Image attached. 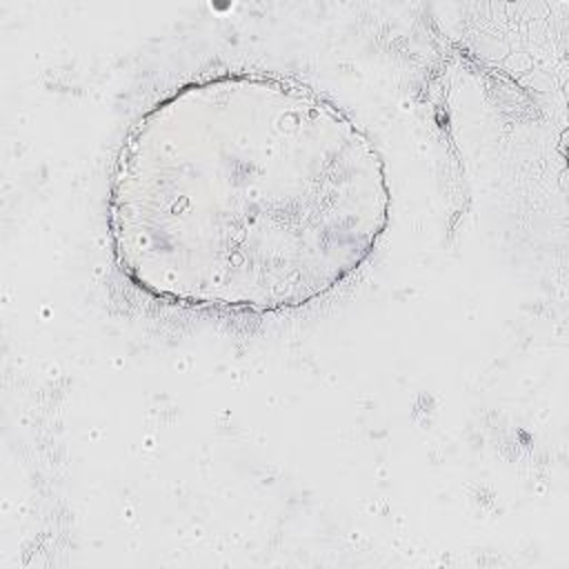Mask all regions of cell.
Here are the masks:
<instances>
[{"mask_svg":"<svg viewBox=\"0 0 569 569\" xmlns=\"http://www.w3.org/2000/svg\"><path fill=\"white\" fill-rule=\"evenodd\" d=\"M387 189L349 122L264 80H218L156 109L116 184L131 273L193 305L271 309L340 282L385 224Z\"/></svg>","mask_w":569,"mask_h":569,"instance_id":"6da1fadb","label":"cell"}]
</instances>
